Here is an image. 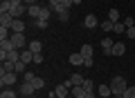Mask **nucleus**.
I'll return each instance as SVG.
<instances>
[{
    "instance_id": "6ab92c4d",
    "label": "nucleus",
    "mask_w": 135,
    "mask_h": 98,
    "mask_svg": "<svg viewBox=\"0 0 135 98\" xmlns=\"http://www.w3.org/2000/svg\"><path fill=\"white\" fill-rule=\"evenodd\" d=\"M97 91H99V96H104V98H108L113 94V89H110V85H101L99 89H97Z\"/></svg>"
},
{
    "instance_id": "2f4dec72",
    "label": "nucleus",
    "mask_w": 135,
    "mask_h": 98,
    "mask_svg": "<svg viewBox=\"0 0 135 98\" xmlns=\"http://www.w3.org/2000/svg\"><path fill=\"white\" fill-rule=\"evenodd\" d=\"M36 27H38V29H47V20H45V18H38V20H36Z\"/></svg>"
},
{
    "instance_id": "f03ea898",
    "label": "nucleus",
    "mask_w": 135,
    "mask_h": 98,
    "mask_svg": "<svg viewBox=\"0 0 135 98\" xmlns=\"http://www.w3.org/2000/svg\"><path fill=\"white\" fill-rule=\"evenodd\" d=\"M9 40L14 42V47H16V49H25V47H27L25 33H16V31H11V38H9Z\"/></svg>"
},
{
    "instance_id": "6e6552de",
    "label": "nucleus",
    "mask_w": 135,
    "mask_h": 98,
    "mask_svg": "<svg viewBox=\"0 0 135 98\" xmlns=\"http://www.w3.org/2000/svg\"><path fill=\"white\" fill-rule=\"evenodd\" d=\"M14 16L11 14H0V27H9L11 29V25H14Z\"/></svg>"
},
{
    "instance_id": "c85d7f7f",
    "label": "nucleus",
    "mask_w": 135,
    "mask_h": 98,
    "mask_svg": "<svg viewBox=\"0 0 135 98\" xmlns=\"http://www.w3.org/2000/svg\"><path fill=\"white\" fill-rule=\"evenodd\" d=\"M113 27H115V22H110V20L101 22V29H104V31H113Z\"/></svg>"
},
{
    "instance_id": "bb28decb",
    "label": "nucleus",
    "mask_w": 135,
    "mask_h": 98,
    "mask_svg": "<svg viewBox=\"0 0 135 98\" xmlns=\"http://www.w3.org/2000/svg\"><path fill=\"white\" fill-rule=\"evenodd\" d=\"M50 16H52V9H50V7H41V18L50 20ZM36 20H38V18H36Z\"/></svg>"
},
{
    "instance_id": "9b49d317",
    "label": "nucleus",
    "mask_w": 135,
    "mask_h": 98,
    "mask_svg": "<svg viewBox=\"0 0 135 98\" xmlns=\"http://www.w3.org/2000/svg\"><path fill=\"white\" fill-rule=\"evenodd\" d=\"M11 31H16V33H25V22H23L20 18H16L14 25H11Z\"/></svg>"
},
{
    "instance_id": "4468645a",
    "label": "nucleus",
    "mask_w": 135,
    "mask_h": 98,
    "mask_svg": "<svg viewBox=\"0 0 135 98\" xmlns=\"http://www.w3.org/2000/svg\"><path fill=\"white\" fill-rule=\"evenodd\" d=\"M27 16H32L34 20H36V18H41V7H38V5H29V9H27Z\"/></svg>"
},
{
    "instance_id": "39448f33",
    "label": "nucleus",
    "mask_w": 135,
    "mask_h": 98,
    "mask_svg": "<svg viewBox=\"0 0 135 98\" xmlns=\"http://www.w3.org/2000/svg\"><path fill=\"white\" fill-rule=\"evenodd\" d=\"M27 9H29V7H27V5H25V2H23V5H16V7H14V9H11V11H9V14H11V16H14V18H23V16H25V14H27Z\"/></svg>"
},
{
    "instance_id": "f704fd0d",
    "label": "nucleus",
    "mask_w": 135,
    "mask_h": 98,
    "mask_svg": "<svg viewBox=\"0 0 135 98\" xmlns=\"http://www.w3.org/2000/svg\"><path fill=\"white\" fill-rule=\"evenodd\" d=\"M34 62H36V65L43 62V51H41V54H34Z\"/></svg>"
},
{
    "instance_id": "4c0bfd02",
    "label": "nucleus",
    "mask_w": 135,
    "mask_h": 98,
    "mask_svg": "<svg viewBox=\"0 0 135 98\" xmlns=\"http://www.w3.org/2000/svg\"><path fill=\"white\" fill-rule=\"evenodd\" d=\"M11 5H14V7L16 5H23V0H11Z\"/></svg>"
},
{
    "instance_id": "9d476101",
    "label": "nucleus",
    "mask_w": 135,
    "mask_h": 98,
    "mask_svg": "<svg viewBox=\"0 0 135 98\" xmlns=\"http://www.w3.org/2000/svg\"><path fill=\"white\" fill-rule=\"evenodd\" d=\"M113 45H115V42H113V38H104V40H101L104 54H108V56H110V54H113Z\"/></svg>"
},
{
    "instance_id": "72a5a7b5",
    "label": "nucleus",
    "mask_w": 135,
    "mask_h": 98,
    "mask_svg": "<svg viewBox=\"0 0 135 98\" xmlns=\"http://www.w3.org/2000/svg\"><path fill=\"white\" fill-rule=\"evenodd\" d=\"M124 25H126V29H128V27H135V20L128 16V18H124Z\"/></svg>"
},
{
    "instance_id": "393cba45",
    "label": "nucleus",
    "mask_w": 135,
    "mask_h": 98,
    "mask_svg": "<svg viewBox=\"0 0 135 98\" xmlns=\"http://www.w3.org/2000/svg\"><path fill=\"white\" fill-rule=\"evenodd\" d=\"M34 78H36V74H34V71H25V74H23V83H34Z\"/></svg>"
},
{
    "instance_id": "f3484780",
    "label": "nucleus",
    "mask_w": 135,
    "mask_h": 98,
    "mask_svg": "<svg viewBox=\"0 0 135 98\" xmlns=\"http://www.w3.org/2000/svg\"><path fill=\"white\" fill-rule=\"evenodd\" d=\"M79 54H81L83 58H92V45H81Z\"/></svg>"
},
{
    "instance_id": "ddd939ff",
    "label": "nucleus",
    "mask_w": 135,
    "mask_h": 98,
    "mask_svg": "<svg viewBox=\"0 0 135 98\" xmlns=\"http://www.w3.org/2000/svg\"><path fill=\"white\" fill-rule=\"evenodd\" d=\"M124 51H126L124 42H115V45H113V56H124Z\"/></svg>"
},
{
    "instance_id": "4be33fe9",
    "label": "nucleus",
    "mask_w": 135,
    "mask_h": 98,
    "mask_svg": "<svg viewBox=\"0 0 135 98\" xmlns=\"http://www.w3.org/2000/svg\"><path fill=\"white\" fill-rule=\"evenodd\" d=\"M32 85H34V89H36V91H38V89H43V87H45V80L41 78V76H36V78H34V83H32Z\"/></svg>"
},
{
    "instance_id": "dca6fc26",
    "label": "nucleus",
    "mask_w": 135,
    "mask_h": 98,
    "mask_svg": "<svg viewBox=\"0 0 135 98\" xmlns=\"http://www.w3.org/2000/svg\"><path fill=\"white\" fill-rule=\"evenodd\" d=\"M14 67H16V74H25V71H27V62H25V60H16L14 62Z\"/></svg>"
},
{
    "instance_id": "a211bd4d",
    "label": "nucleus",
    "mask_w": 135,
    "mask_h": 98,
    "mask_svg": "<svg viewBox=\"0 0 135 98\" xmlns=\"http://www.w3.org/2000/svg\"><path fill=\"white\" fill-rule=\"evenodd\" d=\"M11 9H14V5H11V0H2V5H0V14H9Z\"/></svg>"
},
{
    "instance_id": "b1692460",
    "label": "nucleus",
    "mask_w": 135,
    "mask_h": 98,
    "mask_svg": "<svg viewBox=\"0 0 135 98\" xmlns=\"http://www.w3.org/2000/svg\"><path fill=\"white\" fill-rule=\"evenodd\" d=\"M0 98H18V94H16L14 89H2V94H0Z\"/></svg>"
},
{
    "instance_id": "aec40b11",
    "label": "nucleus",
    "mask_w": 135,
    "mask_h": 98,
    "mask_svg": "<svg viewBox=\"0 0 135 98\" xmlns=\"http://www.w3.org/2000/svg\"><path fill=\"white\" fill-rule=\"evenodd\" d=\"M27 47L32 49L34 54H41V49H43V45H41V40H32V42H29Z\"/></svg>"
},
{
    "instance_id": "5701e85b",
    "label": "nucleus",
    "mask_w": 135,
    "mask_h": 98,
    "mask_svg": "<svg viewBox=\"0 0 135 98\" xmlns=\"http://www.w3.org/2000/svg\"><path fill=\"white\" fill-rule=\"evenodd\" d=\"M108 20H110V22H119V11L110 9V11H108Z\"/></svg>"
},
{
    "instance_id": "7ed1b4c3",
    "label": "nucleus",
    "mask_w": 135,
    "mask_h": 98,
    "mask_svg": "<svg viewBox=\"0 0 135 98\" xmlns=\"http://www.w3.org/2000/svg\"><path fill=\"white\" fill-rule=\"evenodd\" d=\"M16 80H18V74H16V71L0 74V85H16Z\"/></svg>"
},
{
    "instance_id": "473e14b6",
    "label": "nucleus",
    "mask_w": 135,
    "mask_h": 98,
    "mask_svg": "<svg viewBox=\"0 0 135 98\" xmlns=\"http://www.w3.org/2000/svg\"><path fill=\"white\" fill-rule=\"evenodd\" d=\"M126 36H128L131 40H135V27H128V29H126Z\"/></svg>"
},
{
    "instance_id": "cd10ccee",
    "label": "nucleus",
    "mask_w": 135,
    "mask_h": 98,
    "mask_svg": "<svg viewBox=\"0 0 135 98\" xmlns=\"http://www.w3.org/2000/svg\"><path fill=\"white\" fill-rule=\"evenodd\" d=\"M124 98H135V85H128V89L124 91Z\"/></svg>"
},
{
    "instance_id": "7c9ffc66",
    "label": "nucleus",
    "mask_w": 135,
    "mask_h": 98,
    "mask_svg": "<svg viewBox=\"0 0 135 98\" xmlns=\"http://www.w3.org/2000/svg\"><path fill=\"white\" fill-rule=\"evenodd\" d=\"M92 87H95V83H92V80H88V78H86V80H83V89H86V91H88V94H90V91H92Z\"/></svg>"
},
{
    "instance_id": "c9c22d12",
    "label": "nucleus",
    "mask_w": 135,
    "mask_h": 98,
    "mask_svg": "<svg viewBox=\"0 0 135 98\" xmlns=\"http://www.w3.org/2000/svg\"><path fill=\"white\" fill-rule=\"evenodd\" d=\"M95 65V60H92V58H86V62H83V67H92Z\"/></svg>"
},
{
    "instance_id": "c756f323",
    "label": "nucleus",
    "mask_w": 135,
    "mask_h": 98,
    "mask_svg": "<svg viewBox=\"0 0 135 98\" xmlns=\"http://www.w3.org/2000/svg\"><path fill=\"white\" fill-rule=\"evenodd\" d=\"M56 16H59L61 22H68V20H70V11H61V14H56Z\"/></svg>"
},
{
    "instance_id": "1a4fd4ad",
    "label": "nucleus",
    "mask_w": 135,
    "mask_h": 98,
    "mask_svg": "<svg viewBox=\"0 0 135 98\" xmlns=\"http://www.w3.org/2000/svg\"><path fill=\"white\" fill-rule=\"evenodd\" d=\"M83 62H86V58H83V56H81V54H79V51L70 56V65H74V67H81Z\"/></svg>"
},
{
    "instance_id": "423d86ee",
    "label": "nucleus",
    "mask_w": 135,
    "mask_h": 98,
    "mask_svg": "<svg viewBox=\"0 0 135 98\" xmlns=\"http://www.w3.org/2000/svg\"><path fill=\"white\" fill-rule=\"evenodd\" d=\"M74 5V0H59V7H54V14H61V11H70V7Z\"/></svg>"
},
{
    "instance_id": "e433bc0d",
    "label": "nucleus",
    "mask_w": 135,
    "mask_h": 98,
    "mask_svg": "<svg viewBox=\"0 0 135 98\" xmlns=\"http://www.w3.org/2000/svg\"><path fill=\"white\" fill-rule=\"evenodd\" d=\"M23 2H25L27 7H29V5H36V0H23Z\"/></svg>"
},
{
    "instance_id": "f8f14e48",
    "label": "nucleus",
    "mask_w": 135,
    "mask_h": 98,
    "mask_svg": "<svg viewBox=\"0 0 135 98\" xmlns=\"http://www.w3.org/2000/svg\"><path fill=\"white\" fill-rule=\"evenodd\" d=\"M70 94H72V96L74 98H83V96H86V89H83V85H74V87H72V91H70Z\"/></svg>"
},
{
    "instance_id": "f257e3e1",
    "label": "nucleus",
    "mask_w": 135,
    "mask_h": 98,
    "mask_svg": "<svg viewBox=\"0 0 135 98\" xmlns=\"http://www.w3.org/2000/svg\"><path fill=\"white\" fill-rule=\"evenodd\" d=\"M110 89H113V96H124V91L128 89L126 78H124V76H115L113 83H110Z\"/></svg>"
},
{
    "instance_id": "ea45409f",
    "label": "nucleus",
    "mask_w": 135,
    "mask_h": 98,
    "mask_svg": "<svg viewBox=\"0 0 135 98\" xmlns=\"http://www.w3.org/2000/svg\"><path fill=\"white\" fill-rule=\"evenodd\" d=\"M83 98H88V94H86V96H83Z\"/></svg>"
},
{
    "instance_id": "a19ab883",
    "label": "nucleus",
    "mask_w": 135,
    "mask_h": 98,
    "mask_svg": "<svg viewBox=\"0 0 135 98\" xmlns=\"http://www.w3.org/2000/svg\"><path fill=\"white\" fill-rule=\"evenodd\" d=\"M99 98H104V96H99Z\"/></svg>"
},
{
    "instance_id": "a878e982",
    "label": "nucleus",
    "mask_w": 135,
    "mask_h": 98,
    "mask_svg": "<svg viewBox=\"0 0 135 98\" xmlns=\"http://www.w3.org/2000/svg\"><path fill=\"white\" fill-rule=\"evenodd\" d=\"M113 33H126V25H124V22H115V27H113Z\"/></svg>"
},
{
    "instance_id": "412c9836",
    "label": "nucleus",
    "mask_w": 135,
    "mask_h": 98,
    "mask_svg": "<svg viewBox=\"0 0 135 98\" xmlns=\"http://www.w3.org/2000/svg\"><path fill=\"white\" fill-rule=\"evenodd\" d=\"M83 80H86V78H83L81 74H74V76H70V83H72V87H74V85H83Z\"/></svg>"
},
{
    "instance_id": "20e7f679",
    "label": "nucleus",
    "mask_w": 135,
    "mask_h": 98,
    "mask_svg": "<svg viewBox=\"0 0 135 98\" xmlns=\"http://www.w3.org/2000/svg\"><path fill=\"white\" fill-rule=\"evenodd\" d=\"M34 91H36V89H34V85H32V83H23V85L18 87V94H20L23 98H29Z\"/></svg>"
},
{
    "instance_id": "58836bf2",
    "label": "nucleus",
    "mask_w": 135,
    "mask_h": 98,
    "mask_svg": "<svg viewBox=\"0 0 135 98\" xmlns=\"http://www.w3.org/2000/svg\"><path fill=\"white\" fill-rule=\"evenodd\" d=\"M65 98H74V96H72V94H70V96H65Z\"/></svg>"
},
{
    "instance_id": "0eeeda50",
    "label": "nucleus",
    "mask_w": 135,
    "mask_h": 98,
    "mask_svg": "<svg viewBox=\"0 0 135 98\" xmlns=\"http://www.w3.org/2000/svg\"><path fill=\"white\" fill-rule=\"evenodd\" d=\"M97 25H99V20H97L95 14H88L86 18H83V27H86V29H95Z\"/></svg>"
},
{
    "instance_id": "79ce46f5",
    "label": "nucleus",
    "mask_w": 135,
    "mask_h": 98,
    "mask_svg": "<svg viewBox=\"0 0 135 98\" xmlns=\"http://www.w3.org/2000/svg\"><path fill=\"white\" fill-rule=\"evenodd\" d=\"M54 98H56V96H54Z\"/></svg>"
},
{
    "instance_id": "2eb2a0df",
    "label": "nucleus",
    "mask_w": 135,
    "mask_h": 98,
    "mask_svg": "<svg viewBox=\"0 0 135 98\" xmlns=\"http://www.w3.org/2000/svg\"><path fill=\"white\" fill-rule=\"evenodd\" d=\"M14 62L11 60H2V67H0V74H9V71H14Z\"/></svg>"
}]
</instances>
